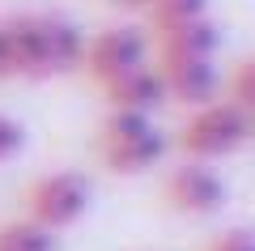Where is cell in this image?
Returning <instances> with one entry per match:
<instances>
[{"label": "cell", "instance_id": "cell-14", "mask_svg": "<svg viewBox=\"0 0 255 251\" xmlns=\"http://www.w3.org/2000/svg\"><path fill=\"white\" fill-rule=\"evenodd\" d=\"M204 251H255V239H251V230H247V226H234V230L217 234Z\"/></svg>", "mask_w": 255, "mask_h": 251}, {"label": "cell", "instance_id": "cell-11", "mask_svg": "<svg viewBox=\"0 0 255 251\" xmlns=\"http://www.w3.org/2000/svg\"><path fill=\"white\" fill-rule=\"evenodd\" d=\"M145 13H149V30H153V38H157V34H166V30H174V26L209 17V0H153Z\"/></svg>", "mask_w": 255, "mask_h": 251}, {"label": "cell", "instance_id": "cell-2", "mask_svg": "<svg viewBox=\"0 0 255 251\" xmlns=\"http://www.w3.org/2000/svg\"><path fill=\"white\" fill-rule=\"evenodd\" d=\"M255 132V115L238 111L234 102L217 98L209 107H196L179 128V153L183 162H221V158H234Z\"/></svg>", "mask_w": 255, "mask_h": 251}, {"label": "cell", "instance_id": "cell-12", "mask_svg": "<svg viewBox=\"0 0 255 251\" xmlns=\"http://www.w3.org/2000/svg\"><path fill=\"white\" fill-rule=\"evenodd\" d=\"M226 102H234L238 111L255 115V64L251 60H238L234 64V77L226 81Z\"/></svg>", "mask_w": 255, "mask_h": 251}, {"label": "cell", "instance_id": "cell-16", "mask_svg": "<svg viewBox=\"0 0 255 251\" xmlns=\"http://www.w3.org/2000/svg\"><path fill=\"white\" fill-rule=\"evenodd\" d=\"M111 4H119V9H149L153 0H111Z\"/></svg>", "mask_w": 255, "mask_h": 251}, {"label": "cell", "instance_id": "cell-4", "mask_svg": "<svg viewBox=\"0 0 255 251\" xmlns=\"http://www.w3.org/2000/svg\"><path fill=\"white\" fill-rule=\"evenodd\" d=\"M21 200H26V217L34 226L60 234V230L77 226L85 213H90L94 183L85 179L81 171H47V175H38V179L26 188Z\"/></svg>", "mask_w": 255, "mask_h": 251}, {"label": "cell", "instance_id": "cell-5", "mask_svg": "<svg viewBox=\"0 0 255 251\" xmlns=\"http://www.w3.org/2000/svg\"><path fill=\"white\" fill-rule=\"evenodd\" d=\"M149 51H153V38L136 26H107L94 38H85L81 51V68L85 77H94L98 85H111L115 77L149 64Z\"/></svg>", "mask_w": 255, "mask_h": 251}, {"label": "cell", "instance_id": "cell-9", "mask_svg": "<svg viewBox=\"0 0 255 251\" xmlns=\"http://www.w3.org/2000/svg\"><path fill=\"white\" fill-rule=\"evenodd\" d=\"M221 47V30L213 17L187 21V26H174L166 34H157V64L170 60H213Z\"/></svg>", "mask_w": 255, "mask_h": 251}, {"label": "cell", "instance_id": "cell-7", "mask_svg": "<svg viewBox=\"0 0 255 251\" xmlns=\"http://www.w3.org/2000/svg\"><path fill=\"white\" fill-rule=\"evenodd\" d=\"M166 85V102H183V107H209L221 98V72L213 60H170L157 64Z\"/></svg>", "mask_w": 255, "mask_h": 251}, {"label": "cell", "instance_id": "cell-1", "mask_svg": "<svg viewBox=\"0 0 255 251\" xmlns=\"http://www.w3.org/2000/svg\"><path fill=\"white\" fill-rule=\"evenodd\" d=\"M4 51H9L13 77H60L81 68L85 30L60 13H17L0 17Z\"/></svg>", "mask_w": 255, "mask_h": 251}, {"label": "cell", "instance_id": "cell-8", "mask_svg": "<svg viewBox=\"0 0 255 251\" xmlns=\"http://www.w3.org/2000/svg\"><path fill=\"white\" fill-rule=\"evenodd\" d=\"M102 94H107L111 111H128V115H149L153 119V111L166 107V85H162L157 64H140V68L115 77L111 85H102Z\"/></svg>", "mask_w": 255, "mask_h": 251}, {"label": "cell", "instance_id": "cell-15", "mask_svg": "<svg viewBox=\"0 0 255 251\" xmlns=\"http://www.w3.org/2000/svg\"><path fill=\"white\" fill-rule=\"evenodd\" d=\"M0 77H13L9 72V51H4V30H0Z\"/></svg>", "mask_w": 255, "mask_h": 251}, {"label": "cell", "instance_id": "cell-13", "mask_svg": "<svg viewBox=\"0 0 255 251\" xmlns=\"http://www.w3.org/2000/svg\"><path fill=\"white\" fill-rule=\"evenodd\" d=\"M21 149H26V128L13 115H0V162H13Z\"/></svg>", "mask_w": 255, "mask_h": 251}, {"label": "cell", "instance_id": "cell-10", "mask_svg": "<svg viewBox=\"0 0 255 251\" xmlns=\"http://www.w3.org/2000/svg\"><path fill=\"white\" fill-rule=\"evenodd\" d=\"M0 251H60V234L34 226L30 217L0 222Z\"/></svg>", "mask_w": 255, "mask_h": 251}, {"label": "cell", "instance_id": "cell-3", "mask_svg": "<svg viewBox=\"0 0 255 251\" xmlns=\"http://www.w3.org/2000/svg\"><path fill=\"white\" fill-rule=\"evenodd\" d=\"M170 141L149 115H128V111H111L98 128V158L107 162V171L115 175H145L166 158Z\"/></svg>", "mask_w": 255, "mask_h": 251}, {"label": "cell", "instance_id": "cell-6", "mask_svg": "<svg viewBox=\"0 0 255 251\" xmlns=\"http://www.w3.org/2000/svg\"><path fill=\"white\" fill-rule=\"evenodd\" d=\"M162 200H166V209H174L183 217H209L230 200V183L209 162H183V166H174L166 175Z\"/></svg>", "mask_w": 255, "mask_h": 251}]
</instances>
